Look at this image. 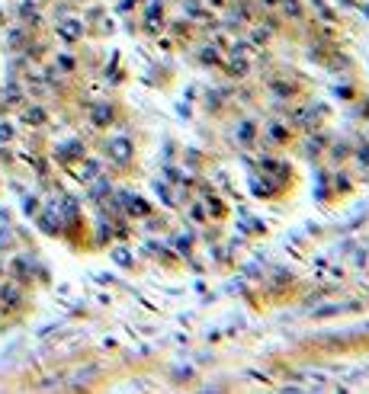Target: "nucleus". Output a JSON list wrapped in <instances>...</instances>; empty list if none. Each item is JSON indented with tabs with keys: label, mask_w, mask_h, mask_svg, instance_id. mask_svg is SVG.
<instances>
[{
	"label": "nucleus",
	"mask_w": 369,
	"mask_h": 394,
	"mask_svg": "<svg viewBox=\"0 0 369 394\" xmlns=\"http://www.w3.org/2000/svg\"><path fill=\"white\" fill-rule=\"evenodd\" d=\"M58 32H61L64 39H77V36H80V23H77V19H68V23L58 26Z\"/></svg>",
	"instance_id": "1"
},
{
	"label": "nucleus",
	"mask_w": 369,
	"mask_h": 394,
	"mask_svg": "<svg viewBox=\"0 0 369 394\" xmlns=\"http://www.w3.org/2000/svg\"><path fill=\"white\" fill-rule=\"evenodd\" d=\"M10 135H13V131H10V125L0 122V141H10Z\"/></svg>",
	"instance_id": "4"
},
{
	"label": "nucleus",
	"mask_w": 369,
	"mask_h": 394,
	"mask_svg": "<svg viewBox=\"0 0 369 394\" xmlns=\"http://www.w3.org/2000/svg\"><path fill=\"white\" fill-rule=\"evenodd\" d=\"M0 298H3V304H13L16 302V288H0Z\"/></svg>",
	"instance_id": "3"
},
{
	"label": "nucleus",
	"mask_w": 369,
	"mask_h": 394,
	"mask_svg": "<svg viewBox=\"0 0 369 394\" xmlns=\"http://www.w3.org/2000/svg\"><path fill=\"white\" fill-rule=\"evenodd\" d=\"M42 119H45V112H42V109H29V112H26V122H29V125H39Z\"/></svg>",
	"instance_id": "2"
}]
</instances>
